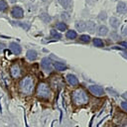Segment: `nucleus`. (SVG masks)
Here are the masks:
<instances>
[{
  "mask_svg": "<svg viewBox=\"0 0 127 127\" xmlns=\"http://www.w3.org/2000/svg\"><path fill=\"white\" fill-rule=\"evenodd\" d=\"M97 34L99 36H106L108 34V28L106 26H104V25L99 26V28L97 30Z\"/></svg>",
  "mask_w": 127,
  "mask_h": 127,
  "instance_id": "15",
  "label": "nucleus"
},
{
  "mask_svg": "<svg viewBox=\"0 0 127 127\" xmlns=\"http://www.w3.org/2000/svg\"><path fill=\"white\" fill-rule=\"evenodd\" d=\"M76 36H77V34H76V32L73 31V30H68V31L66 32V34H65L66 39H69V40H73V39H75Z\"/></svg>",
  "mask_w": 127,
  "mask_h": 127,
  "instance_id": "18",
  "label": "nucleus"
},
{
  "mask_svg": "<svg viewBox=\"0 0 127 127\" xmlns=\"http://www.w3.org/2000/svg\"><path fill=\"white\" fill-rule=\"evenodd\" d=\"M4 47H5V45H4V44H1V43H0V51L4 50Z\"/></svg>",
  "mask_w": 127,
  "mask_h": 127,
  "instance_id": "31",
  "label": "nucleus"
},
{
  "mask_svg": "<svg viewBox=\"0 0 127 127\" xmlns=\"http://www.w3.org/2000/svg\"><path fill=\"white\" fill-rule=\"evenodd\" d=\"M36 94L41 99H49L52 95L51 88L46 82H39L36 89Z\"/></svg>",
  "mask_w": 127,
  "mask_h": 127,
  "instance_id": "3",
  "label": "nucleus"
},
{
  "mask_svg": "<svg viewBox=\"0 0 127 127\" xmlns=\"http://www.w3.org/2000/svg\"><path fill=\"white\" fill-rule=\"evenodd\" d=\"M50 34H51V37H52V38L57 39V40H58V39H61V37H62V36H61V34H60V33H58L55 29H52V30H51V32H50Z\"/></svg>",
  "mask_w": 127,
  "mask_h": 127,
  "instance_id": "19",
  "label": "nucleus"
},
{
  "mask_svg": "<svg viewBox=\"0 0 127 127\" xmlns=\"http://www.w3.org/2000/svg\"><path fill=\"white\" fill-rule=\"evenodd\" d=\"M109 24H110V26H111L113 29H117V28L119 27V25H120V22H119V20H118L117 18L111 17V18L109 19Z\"/></svg>",
  "mask_w": 127,
  "mask_h": 127,
  "instance_id": "14",
  "label": "nucleus"
},
{
  "mask_svg": "<svg viewBox=\"0 0 127 127\" xmlns=\"http://www.w3.org/2000/svg\"><path fill=\"white\" fill-rule=\"evenodd\" d=\"M93 44H94L95 47H98V48L103 47V41H102L101 39H99V38H95V39H93Z\"/></svg>",
  "mask_w": 127,
  "mask_h": 127,
  "instance_id": "20",
  "label": "nucleus"
},
{
  "mask_svg": "<svg viewBox=\"0 0 127 127\" xmlns=\"http://www.w3.org/2000/svg\"><path fill=\"white\" fill-rule=\"evenodd\" d=\"M121 107H122L125 111H127V101H123V102H121Z\"/></svg>",
  "mask_w": 127,
  "mask_h": 127,
  "instance_id": "28",
  "label": "nucleus"
},
{
  "mask_svg": "<svg viewBox=\"0 0 127 127\" xmlns=\"http://www.w3.org/2000/svg\"><path fill=\"white\" fill-rule=\"evenodd\" d=\"M98 19H99L100 21H105V20L107 19V14H106V12L101 11V12L99 13V15H98Z\"/></svg>",
  "mask_w": 127,
  "mask_h": 127,
  "instance_id": "24",
  "label": "nucleus"
},
{
  "mask_svg": "<svg viewBox=\"0 0 127 127\" xmlns=\"http://www.w3.org/2000/svg\"><path fill=\"white\" fill-rule=\"evenodd\" d=\"M72 102L75 105H84L88 102V96L82 88H77L71 93Z\"/></svg>",
  "mask_w": 127,
  "mask_h": 127,
  "instance_id": "2",
  "label": "nucleus"
},
{
  "mask_svg": "<svg viewBox=\"0 0 127 127\" xmlns=\"http://www.w3.org/2000/svg\"><path fill=\"white\" fill-rule=\"evenodd\" d=\"M41 65H42V67H43L45 70H51V67H52L51 60H50L49 58H44V59H42V61H41Z\"/></svg>",
  "mask_w": 127,
  "mask_h": 127,
  "instance_id": "7",
  "label": "nucleus"
},
{
  "mask_svg": "<svg viewBox=\"0 0 127 127\" xmlns=\"http://www.w3.org/2000/svg\"><path fill=\"white\" fill-rule=\"evenodd\" d=\"M66 80H67V82H68L70 85H76V84L78 83V79H77L76 76L73 75V74H67V75H66Z\"/></svg>",
  "mask_w": 127,
  "mask_h": 127,
  "instance_id": "10",
  "label": "nucleus"
},
{
  "mask_svg": "<svg viewBox=\"0 0 127 127\" xmlns=\"http://www.w3.org/2000/svg\"><path fill=\"white\" fill-rule=\"evenodd\" d=\"M62 18H63L64 20H65V21H66V20H68V19H69V16H68V14H67V13H64H64H62Z\"/></svg>",
  "mask_w": 127,
  "mask_h": 127,
  "instance_id": "27",
  "label": "nucleus"
},
{
  "mask_svg": "<svg viewBox=\"0 0 127 127\" xmlns=\"http://www.w3.org/2000/svg\"><path fill=\"white\" fill-rule=\"evenodd\" d=\"M116 9H117V12H118V13L124 14V13L127 12V5H126L124 2L119 1L118 4H117V8H116Z\"/></svg>",
  "mask_w": 127,
  "mask_h": 127,
  "instance_id": "9",
  "label": "nucleus"
},
{
  "mask_svg": "<svg viewBox=\"0 0 127 127\" xmlns=\"http://www.w3.org/2000/svg\"><path fill=\"white\" fill-rule=\"evenodd\" d=\"M120 46H122V47L127 49V42H120Z\"/></svg>",
  "mask_w": 127,
  "mask_h": 127,
  "instance_id": "29",
  "label": "nucleus"
},
{
  "mask_svg": "<svg viewBox=\"0 0 127 127\" xmlns=\"http://www.w3.org/2000/svg\"><path fill=\"white\" fill-rule=\"evenodd\" d=\"M79 39H80V41L83 42V43H88V42L90 41V37H89L88 35H81Z\"/></svg>",
  "mask_w": 127,
  "mask_h": 127,
  "instance_id": "25",
  "label": "nucleus"
},
{
  "mask_svg": "<svg viewBox=\"0 0 127 127\" xmlns=\"http://www.w3.org/2000/svg\"><path fill=\"white\" fill-rule=\"evenodd\" d=\"M54 66L57 68V70H60V71L65 70V68H66V65L64 63H60V62H56L54 64Z\"/></svg>",
  "mask_w": 127,
  "mask_h": 127,
  "instance_id": "16",
  "label": "nucleus"
},
{
  "mask_svg": "<svg viewBox=\"0 0 127 127\" xmlns=\"http://www.w3.org/2000/svg\"><path fill=\"white\" fill-rule=\"evenodd\" d=\"M110 38L113 39V40H118V39H119V36H118V34H117L116 32L113 31V32L110 33Z\"/></svg>",
  "mask_w": 127,
  "mask_h": 127,
  "instance_id": "26",
  "label": "nucleus"
},
{
  "mask_svg": "<svg viewBox=\"0 0 127 127\" xmlns=\"http://www.w3.org/2000/svg\"><path fill=\"white\" fill-rule=\"evenodd\" d=\"M7 7H8L7 3H6L4 0H0V11H1V12L6 11V10H7Z\"/></svg>",
  "mask_w": 127,
  "mask_h": 127,
  "instance_id": "22",
  "label": "nucleus"
},
{
  "mask_svg": "<svg viewBox=\"0 0 127 127\" xmlns=\"http://www.w3.org/2000/svg\"><path fill=\"white\" fill-rule=\"evenodd\" d=\"M9 1H10V2H11V3H14V2H16V1H17V0H9Z\"/></svg>",
  "mask_w": 127,
  "mask_h": 127,
  "instance_id": "32",
  "label": "nucleus"
},
{
  "mask_svg": "<svg viewBox=\"0 0 127 127\" xmlns=\"http://www.w3.org/2000/svg\"><path fill=\"white\" fill-rule=\"evenodd\" d=\"M34 79L32 76L27 75L23 77L19 82V89L22 94L24 95H30L33 92L34 89Z\"/></svg>",
  "mask_w": 127,
  "mask_h": 127,
  "instance_id": "1",
  "label": "nucleus"
},
{
  "mask_svg": "<svg viewBox=\"0 0 127 127\" xmlns=\"http://www.w3.org/2000/svg\"><path fill=\"white\" fill-rule=\"evenodd\" d=\"M10 73H11L12 77H14V78L20 77V75H21V68H20L19 64H12L11 67H10Z\"/></svg>",
  "mask_w": 127,
  "mask_h": 127,
  "instance_id": "5",
  "label": "nucleus"
},
{
  "mask_svg": "<svg viewBox=\"0 0 127 127\" xmlns=\"http://www.w3.org/2000/svg\"><path fill=\"white\" fill-rule=\"evenodd\" d=\"M42 1H43V2H46V1H48V0H42Z\"/></svg>",
  "mask_w": 127,
  "mask_h": 127,
  "instance_id": "33",
  "label": "nucleus"
},
{
  "mask_svg": "<svg viewBox=\"0 0 127 127\" xmlns=\"http://www.w3.org/2000/svg\"><path fill=\"white\" fill-rule=\"evenodd\" d=\"M26 56H27V59L30 60V61H35V60L37 59V57H38L37 52L34 51V50H29V51L27 52Z\"/></svg>",
  "mask_w": 127,
  "mask_h": 127,
  "instance_id": "13",
  "label": "nucleus"
},
{
  "mask_svg": "<svg viewBox=\"0 0 127 127\" xmlns=\"http://www.w3.org/2000/svg\"><path fill=\"white\" fill-rule=\"evenodd\" d=\"M9 48H10V50L13 52L14 55H20V54H21L22 49H21V47H20L19 44L13 42V43H11V44L9 45Z\"/></svg>",
  "mask_w": 127,
  "mask_h": 127,
  "instance_id": "8",
  "label": "nucleus"
},
{
  "mask_svg": "<svg viewBox=\"0 0 127 127\" xmlns=\"http://www.w3.org/2000/svg\"><path fill=\"white\" fill-rule=\"evenodd\" d=\"M75 28L79 32H83L86 29V23L83 21H76L75 22Z\"/></svg>",
  "mask_w": 127,
  "mask_h": 127,
  "instance_id": "11",
  "label": "nucleus"
},
{
  "mask_svg": "<svg viewBox=\"0 0 127 127\" xmlns=\"http://www.w3.org/2000/svg\"><path fill=\"white\" fill-rule=\"evenodd\" d=\"M57 29H58L59 31L64 32V31L66 30V24H64V23H63V22L58 23V24H57Z\"/></svg>",
  "mask_w": 127,
  "mask_h": 127,
  "instance_id": "21",
  "label": "nucleus"
},
{
  "mask_svg": "<svg viewBox=\"0 0 127 127\" xmlns=\"http://www.w3.org/2000/svg\"><path fill=\"white\" fill-rule=\"evenodd\" d=\"M11 15H12L14 18H16V19H20V18L23 17L24 11H23V9H22L21 7H19V6H14V7L12 8V10H11Z\"/></svg>",
  "mask_w": 127,
  "mask_h": 127,
  "instance_id": "6",
  "label": "nucleus"
},
{
  "mask_svg": "<svg viewBox=\"0 0 127 127\" xmlns=\"http://www.w3.org/2000/svg\"><path fill=\"white\" fill-rule=\"evenodd\" d=\"M40 18H41V20H42L44 23H50L51 20H52V17H51L49 14H47V13H41Z\"/></svg>",
  "mask_w": 127,
  "mask_h": 127,
  "instance_id": "17",
  "label": "nucleus"
},
{
  "mask_svg": "<svg viewBox=\"0 0 127 127\" xmlns=\"http://www.w3.org/2000/svg\"><path fill=\"white\" fill-rule=\"evenodd\" d=\"M60 3L64 8L67 9L69 7V5H70V0H60Z\"/></svg>",
  "mask_w": 127,
  "mask_h": 127,
  "instance_id": "23",
  "label": "nucleus"
},
{
  "mask_svg": "<svg viewBox=\"0 0 127 127\" xmlns=\"http://www.w3.org/2000/svg\"><path fill=\"white\" fill-rule=\"evenodd\" d=\"M95 28H96V25L93 21H88L86 23V30L90 33V34H93L95 32Z\"/></svg>",
  "mask_w": 127,
  "mask_h": 127,
  "instance_id": "12",
  "label": "nucleus"
},
{
  "mask_svg": "<svg viewBox=\"0 0 127 127\" xmlns=\"http://www.w3.org/2000/svg\"><path fill=\"white\" fill-rule=\"evenodd\" d=\"M89 91L95 95V96H101L104 94V89L101 87V86H98V85H90L89 87Z\"/></svg>",
  "mask_w": 127,
  "mask_h": 127,
  "instance_id": "4",
  "label": "nucleus"
},
{
  "mask_svg": "<svg viewBox=\"0 0 127 127\" xmlns=\"http://www.w3.org/2000/svg\"><path fill=\"white\" fill-rule=\"evenodd\" d=\"M123 34L127 36V26H126V27H125V28L123 29Z\"/></svg>",
  "mask_w": 127,
  "mask_h": 127,
  "instance_id": "30",
  "label": "nucleus"
}]
</instances>
